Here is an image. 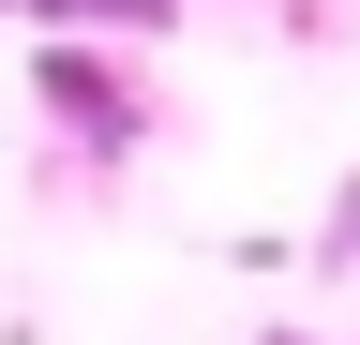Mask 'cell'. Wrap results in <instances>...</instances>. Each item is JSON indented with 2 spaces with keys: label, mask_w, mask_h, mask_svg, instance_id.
<instances>
[{
  "label": "cell",
  "mask_w": 360,
  "mask_h": 345,
  "mask_svg": "<svg viewBox=\"0 0 360 345\" xmlns=\"http://www.w3.org/2000/svg\"><path fill=\"white\" fill-rule=\"evenodd\" d=\"M45 91H60V105L90 120V136H135V105H120V91H105V75H90V60H45Z\"/></svg>",
  "instance_id": "1"
},
{
  "label": "cell",
  "mask_w": 360,
  "mask_h": 345,
  "mask_svg": "<svg viewBox=\"0 0 360 345\" xmlns=\"http://www.w3.org/2000/svg\"><path fill=\"white\" fill-rule=\"evenodd\" d=\"M60 15H165V0H60Z\"/></svg>",
  "instance_id": "2"
}]
</instances>
